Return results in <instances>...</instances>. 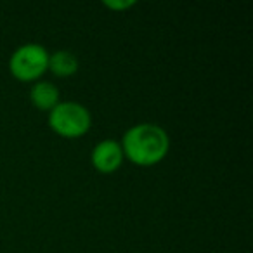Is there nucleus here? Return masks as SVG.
Here are the masks:
<instances>
[{"mask_svg": "<svg viewBox=\"0 0 253 253\" xmlns=\"http://www.w3.org/2000/svg\"><path fill=\"white\" fill-rule=\"evenodd\" d=\"M49 54L40 43H25L11 54L9 71L18 82L35 84L49 71Z\"/></svg>", "mask_w": 253, "mask_h": 253, "instance_id": "3", "label": "nucleus"}, {"mask_svg": "<svg viewBox=\"0 0 253 253\" xmlns=\"http://www.w3.org/2000/svg\"><path fill=\"white\" fill-rule=\"evenodd\" d=\"M78 66L80 63H78L77 56L70 50H56V52L49 54V71L54 77H73L78 71Z\"/></svg>", "mask_w": 253, "mask_h": 253, "instance_id": "6", "label": "nucleus"}, {"mask_svg": "<svg viewBox=\"0 0 253 253\" xmlns=\"http://www.w3.org/2000/svg\"><path fill=\"white\" fill-rule=\"evenodd\" d=\"M123 156L137 167H153L167 158L170 137L163 126L156 123H137L122 137Z\"/></svg>", "mask_w": 253, "mask_h": 253, "instance_id": "1", "label": "nucleus"}, {"mask_svg": "<svg viewBox=\"0 0 253 253\" xmlns=\"http://www.w3.org/2000/svg\"><path fill=\"white\" fill-rule=\"evenodd\" d=\"M30 101L39 111L49 113L61 102V92L52 82L39 80L32 85L30 90Z\"/></svg>", "mask_w": 253, "mask_h": 253, "instance_id": "5", "label": "nucleus"}, {"mask_svg": "<svg viewBox=\"0 0 253 253\" xmlns=\"http://www.w3.org/2000/svg\"><path fill=\"white\" fill-rule=\"evenodd\" d=\"M135 4H137L135 0H104V2H102L104 7L111 9V11H115V12L126 11V9L134 7Z\"/></svg>", "mask_w": 253, "mask_h": 253, "instance_id": "7", "label": "nucleus"}, {"mask_svg": "<svg viewBox=\"0 0 253 253\" xmlns=\"http://www.w3.org/2000/svg\"><path fill=\"white\" fill-rule=\"evenodd\" d=\"M50 130L63 139H80L90 130L92 115L84 104L73 101H61L47 113Z\"/></svg>", "mask_w": 253, "mask_h": 253, "instance_id": "2", "label": "nucleus"}, {"mask_svg": "<svg viewBox=\"0 0 253 253\" xmlns=\"http://www.w3.org/2000/svg\"><path fill=\"white\" fill-rule=\"evenodd\" d=\"M123 160V149L122 144L113 139H104V141L97 142L90 153V162L92 167L97 170L99 173H113L122 167Z\"/></svg>", "mask_w": 253, "mask_h": 253, "instance_id": "4", "label": "nucleus"}]
</instances>
